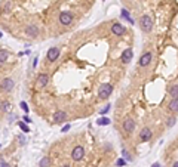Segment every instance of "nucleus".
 Instances as JSON below:
<instances>
[{"label": "nucleus", "instance_id": "393cba45", "mask_svg": "<svg viewBox=\"0 0 178 167\" xmlns=\"http://www.w3.org/2000/svg\"><path fill=\"white\" fill-rule=\"evenodd\" d=\"M21 107H22V108L26 109V111H27V109H28V108H27V104H26V102H22V104H21Z\"/></svg>", "mask_w": 178, "mask_h": 167}, {"label": "nucleus", "instance_id": "4be33fe9", "mask_svg": "<svg viewBox=\"0 0 178 167\" xmlns=\"http://www.w3.org/2000/svg\"><path fill=\"white\" fill-rule=\"evenodd\" d=\"M109 123H110V120H109V118H102V120L98 121V124H109Z\"/></svg>", "mask_w": 178, "mask_h": 167}, {"label": "nucleus", "instance_id": "1a4fd4ad", "mask_svg": "<svg viewBox=\"0 0 178 167\" xmlns=\"http://www.w3.org/2000/svg\"><path fill=\"white\" fill-rule=\"evenodd\" d=\"M152 130L148 129V127H145V129H143L141 132H140V139L143 141V142H147V141H150L152 139Z\"/></svg>", "mask_w": 178, "mask_h": 167}, {"label": "nucleus", "instance_id": "a211bd4d", "mask_svg": "<svg viewBox=\"0 0 178 167\" xmlns=\"http://www.w3.org/2000/svg\"><path fill=\"white\" fill-rule=\"evenodd\" d=\"M40 167H49V164H51V160H49V157H43L42 160H40Z\"/></svg>", "mask_w": 178, "mask_h": 167}, {"label": "nucleus", "instance_id": "ddd939ff", "mask_svg": "<svg viewBox=\"0 0 178 167\" xmlns=\"http://www.w3.org/2000/svg\"><path fill=\"white\" fill-rule=\"evenodd\" d=\"M26 33L30 36V37H37V34H39V30H37V27L36 25H28L26 28Z\"/></svg>", "mask_w": 178, "mask_h": 167}, {"label": "nucleus", "instance_id": "2eb2a0df", "mask_svg": "<svg viewBox=\"0 0 178 167\" xmlns=\"http://www.w3.org/2000/svg\"><path fill=\"white\" fill-rule=\"evenodd\" d=\"M168 108H169V111H172V112H178V98H172V101H171L169 105H168Z\"/></svg>", "mask_w": 178, "mask_h": 167}, {"label": "nucleus", "instance_id": "a878e982", "mask_svg": "<svg viewBox=\"0 0 178 167\" xmlns=\"http://www.w3.org/2000/svg\"><path fill=\"white\" fill-rule=\"evenodd\" d=\"M68 129H70V126H65V127H62V132H67V130H68Z\"/></svg>", "mask_w": 178, "mask_h": 167}, {"label": "nucleus", "instance_id": "20e7f679", "mask_svg": "<svg viewBox=\"0 0 178 167\" xmlns=\"http://www.w3.org/2000/svg\"><path fill=\"white\" fill-rule=\"evenodd\" d=\"M73 21V13L71 12H61L59 13V22L61 25H70Z\"/></svg>", "mask_w": 178, "mask_h": 167}, {"label": "nucleus", "instance_id": "6e6552de", "mask_svg": "<svg viewBox=\"0 0 178 167\" xmlns=\"http://www.w3.org/2000/svg\"><path fill=\"white\" fill-rule=\"evenodd\" d=\"M150 61H152V53H150V52H145L144 55L140 58V61H138V65H140V67H147V65L150 64Z\"/></svg>", "mask_w": 178, "mask_h": 167}, {"label": "nucleus", "instance_id": "f8f14e48", "mask_svg": "<svg viewBox=\"0 0 178 167\" xmlns=\"http://www.w3.org/2000/svg\"><path fill=\"white\" fill-rule=\"evenodd\" d=\"M65 120H67V114L64 111H57L53 114V123H62Z\"/></svg>", "mask_w": 178, "mask_h": 167}, {"label": "nucleus", "instance_id": "6ab92c4d", "mask_svg": "<svg viewBox=\"0 0 178 167\" xmlns=\"http://www.w3.org/2000/svg\"><path fill=\"white\" fill-rule=\"evenodd\" d=\"M175 121H177V118H175V117L168 118V123H166V126H168V127H172V126L175 124Z\"/></svg>", "mask_w": 178, "mask_h": 167}, {"label": "nucleus", "instance_id": "dca6fc26", "mask_svg": "<svg viewBox=\"0 0 178 167\" xmlns=\"http://www.w3.org/2000/svg\"><path fill=\"white\" fill-rule=\"evenodd\" d=\"M6 59H8V52H6V49H0V62L5 64Z\"/></svg>", "mask_w": 178, "mask_h": 167}, {"label": "nucleus", "instance_id": "f03ea898", "mask_svg": "<svg viewBox=\"0 0 178 167\" xmlns=\"http://www.w3.org/2000/svg\"><path fill=\"white\" fill-rule=\"evenodd\" d=\"M111 92H113V86H111L110 83H102L101 86H100V90H98L100 98H102V99L109 98L111 95Z\"/></svg>", "mask_w": 178, "mask_h": 167}, {"label": "nucleus", "instance_id": "412c9836", "mask_svg": "<svg viewBox=\"0 0 178 167\" xmlns=\"http://www.w3.org/2000/svg\"><path fill=\"white\" fill-rule=\"evenodd\" d=\"M122 17H123V18H126V19H129V21H132V19L129 18V13H128V10H125V9L122 10Z\"/></svg>", "mask_w": 178, "mask_h": 167}, {"label": "nucleus", "instance_id": "0eeeda50", "mask_svg": "<svg viewBox=\"0 0 178 167\" xmlns=\"http://www.w3.org/2000/svg\"><path fill=\"white\" fill-rule=\"evenodd\" d=\"M59 56V49L58 47H51V49L48 50V55H46V58H48V61H51V62H53V61H57Z\"/></svg>", "mask_w": 178, "mask_h": 167}, {"label": "nucleus", "instance_id": "4468645a", "mask_svg": "<svg viewBox=\"0 0 178 167\" xmlns=\"http://www.w3.org/2000/svg\"><path fill=\"white\" fill-rule=\"evenodd\" d=\"M48 74H40L39 75V78H37V84H39V87H45L46 84H48Z\"/></svg>", "mask_w": 178, "mask_h": 167}, {"label": "nucleus", "instance_id": "c756f323", "mask_svg": "<svg viewBox=\"0 0 178 167\" xmlns=\"http://www.w3.org/2000/svg\"><path fill=\"white\" fill-rule=\"evenodd\" d=\"M61 167H70V166H68V164H64V166H61Z\"/></svg>", "mask_w": 178, "mask_h": 167}, {"label": "nucleus", "instance_id": "5701e85b", "mask_svg": "<svg viewBox=\"0 0 178 167\" xmlns=\"http://www.w3.org/2000/svg\"><path fill=\"white\" fill-rule=\"evenodd\" d=\"M19 126H21V129H22L24 132H28V127H27L26 124H22V123H19Z\"/></svg>", "mask_w": 178, "mask_h": 167}, {"label": "nucleus", "instance_id": "39448f33", "mask_svg": "<svg viewBox=\"0 0 178 167\" xmlns=\"http://www.w3.org/2000/svg\"><path fill=\"white\" fill-rule=\"evenodd\" d=\"M123 129H125V132L128 133H131V132H134V129H135V121H134V118L128 117L123 120Z\"/></svg>", "mask_w": 178, "mask_h": 167}, {"label": "nucleus", "instance_id": "b1692460", "mask_svg": "<svg viewBox=\"0 0 178 167\" xmlns=\"http://www.w3.org/2000/svg\"><path fill=\"white\" fill-rule=\"evenodd\" d=\"M109 109H110V105H107V107H105V108L102 109V114H105V112H107V111H109Z\"/></svg>", "mask_w": 178, "mask_h": 167}, {"label": "nucleus", "instance_id": "9b49d317", "mask_svg": "<svg viewBox=\"0 0 178 167\" xmlns=\"http://www.w3.org/2000/svg\"><path fill=\"white\" fill-rule=\"evenodd\" d=\"M132 56H134V52H132L131 47H128V49H125L123 50V53H122V61H123L125 64H128V62H131Z\"/></svg>", "mask_w": 178, "mask_h": 167}, {"label": "nucleus", "instance_id": "f3484780", "mask_svg": "<svg viewBox=\"0 0 178 167\" xmlns=\"http://www.w3.org/2000/svg\"><path fill=\"white\" fill-rule=\"evenodd\" d=\"M169 95L174 96V98H178V84H174L169 89Z\"/></svg>", "mask_w": 178, "mask_h": 167}, {"label": "nucleus", "instance_id": "9d476101", "mask_svg": "<svg viewBox=\"0 0 178 167\" xmlns=\"http://www.w3.org/2000/svg\"><path fill=\"white\" fill-rule=\"evenodd\" d=\"M2 89L6 90V92H10L14 89V80L12 78H3L2 80Z\"/></svg>", "mask_w": 178, "mask_h": 167}, {"label": "nucleus", "instance_id": "aec40b11", "mask_svg": "<svg viewBox=\"0 0 178 167\" xmlns=\"http://www.w3.org/2000/svg\"><path fill=\"white\" fill-rule=\"evenodd\" d=\"M8 109H9V104L3 101V102H2V112H6Z\"/></svg>", "mask_w": 178, "mask_h": 167}, {"label": "nucleus", "instance_id": "c85d7f7f", "mask_svg": "<svg viewBox=\"0 0 178 167\" xmlns=\"http://www.w3.org/2000/svg\"><path fill=\"white\" fill-rule=\"evenodd\" d=\"M172 167H178V161H175V163H174V166Z\"/></svg>", "mask_w": 178, "mask_h": 167}, {"label": "nucleus", "instance_id": "f257e3e1", "mask_svg": "<svg viewBox=\"0 0 178 167\" xmlns=\"http://www.w3.org/2000/svg\"><path fill=\"white\" fill-rule=\"evenodd\" d=\"M140 27H141V30H143L144 33H150V31H152V28H153L152 18L148 17V15L141 17V19H140Z\"/></svg>", "mask_w": 178, "mask_h": 167}, {"label": "nucleus", "instance_id": "423d86ee", "mask_svg": "<svg viewBox=\"0 0 178 167\" xmlns=\"http://www.w3.org/2000/svg\"><path fill=\"white\" fill-rule=\"evenodd\" d=\"M111 31H113V34H116V36H123V34L126 33V28L122 24L116 22V24L111 25Z\"/></svg>", "mask_w": 178, "mask_h": 167}, {"label": "nucleus", "instance_id": "7ed1b4c3", "mask_svg": "<svg viewBox=\"0 0 178 167\" xmlns=\"http://www.w3.org/2000/svg\"><path fill=\"white\" fill-rule=\"evenodd\" d=\"M85 157V150H83V146L82 145H77L73 148L71 151V158L74 160V161H80V160H83Z\"/></svg>", "mask_w": 178, "mask_h": 167}, {"label": "nucleus", "instance_id": "bb28decb", "mask_svg": "<svg viewBox=\"0 0 178 167\" xmlns=\"http://www.w3.org/2000/svg\"><path fill=\"white\" fill-rule=\"evenodd\" d=\"M2 167H8V164L5 163V160H2Z\"/></svg>", "mask_w": 178, "mask_h": 167}, {"label": "nucleus", "instance_id": "cd10ccee", "mask_svg": "<svg viewBox=\"0 0 178 167\" xmlns=\"http://www.w3.org/2000/svg\"><path fill=\"white\" fill-rule=\"evenodd\" d=\"M152 167H162V166H160V164H157V163H156V164H153Z\"/></svg>", "mask_w": 178, "mask_h": 167}]
</instances>
